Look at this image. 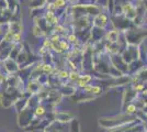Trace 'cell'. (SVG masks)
Masks as SVG:
<instances>
[{
	"label": "cell",
	"instance_id": "cell-1",
	"mask_svg": "<svg viewBox=\"0 0 147 132\" xmlns=\"http://www.w3.org/2000/svg\"><path fill=\"white\" fill-rule=\"evenodd\" d=\"M136 120L140 119H137V117L135 114H126V113L123 112L122 114L112 117V118H102V119L99 120V125L104 129L110 130V129L126 125L129 122H134Z\"/></svg>",
	"mask_w": 147,
	"mask_h": 132
},
{
	"label": "cell",
	"instance_id": "cell-2",
	"mask_svg": "<svg viewBox=\"0 0 147 132\" xmlns=\"http://www.w3.org/2000/svg\"><path fill=\"white\" fill-rule=\"evenodd\" d=\"M121 57L126 64H129L133 61L138 60V46L136 44H129L121 52Z\"/></svg>",
	"mask_w": 147,
	"mask_h": 132
},
{
	"label": "cell",
	"instance_id": "cell-3",
	"mask_svg": "<svg viewBox=\"0 0 147 132\" xmlns=\"http://www.w3.org/2000/svg\"><path fill=\"white\" fill-rule=\"evenodd\" d=\"M34 118V109L26 107L18 113V123L21 128H26Z\"/></svg>",
	"mask_w": 147,
	"mask_h": 132
},
{
	"label": "cell",
	"instance_id": "cell-4",
	"mask_svg": "<svg viewBox=\"0 0 147 132\" xmlns=\"http://www.w3.org/2000/svg\"><path fill=\"white\" fill-rule=\"evenodd\" d=\"M109 60H110V64L113 67L119 69L124 75H127L129 66L122 60V57H121L120 54H109Z\"/></svg>",
	"mask_w": 147,
	"mask_h": 132
},
{
	"label": "cell",
	"instance_id": "cell-5",
	"mask_svg": "<svg viewBox=\"0 0 147 132\" xmlns=\"http://www.w3.org/2000/svg\"><path fill=\"white\" fill-rule=\"evenodd\" d=\"M13 46V42L6 41L3 39L0 40V61H5L9 57L10 51Z\"/></svg>",
	"mask_w": 147,
	"mask_h": 132
},
{
	"label": "cell",
	"instance_id": "cell-6",
	"mask_svg": "<svg viewBox=\"0 0 147 132\" xmlns=\"http://www.w3.org/2000/svg\"><path fill=\"white\" fill-rule=\"evenodd\" d=\"M105 32L107 31L104 29L92 25L91 29H90V40L89 41H92V44L97 43L99 41H102V40H104V37H105Z\"/></svg>",
	"mask_w": 147,
	"mask_h": 132
},
{
	"label": "cell",
	"instance_id": "cell-7",
	"mask_svg": "<svg viewBox=\"0 0 147 132\" xmlns=\"http://www.w3.org/2000/svg\"><path fill=\"white\" fill-rule=\"evenodd\" d=\"M77 87L71 85L70 83H63L59 85L58 87V91L61 94V96H73L74 94H76Z\"/></svg>",
	"mask_w": 147,
	"mask_h": 132
},
{
	"label": "cell",
	"instance_id": "cell-8",
	"mask_svg": "<svg viewBox=\"0 0 147 132\" xmlns=\"http://www.w3.org/2000/svg\"><path fill=\"white\" fill-rule=\"evenodd\" d=\"M3 65H5V68H6L8 75H9V74H16L19 69H20L19 64L16 62V60L9 58V57L3 61Z\"/></svg>",
	"mask_w": 147,
	"mask_h": 132
},
{
	"label": "cell",
	"instance_id": "cell-9",
	"mask_svg": "<svg viewBox=\"0 0 147 132\" xmlns=\"http://www.w3.org/2000/svg\"><path fill=\"white\" fill-rule=\"evenodd\" d=\"M120 33H121V30L112 28V29H110V30H108V31L105 32L104 40L107 42H110V43H117V40H119V37H120Z\"/></svg>",
	"mask_w": 147,
	"mask_h": 132
},
{
	"label": "cell",
	"instance_id": "cell-10",
	"mask_svg": "<svg viewBox=\"0 0 147 132\" xmlns=\"http://www.w3.org/2000/svg\"><path fill=\"white\" fill-rule=\"evenodd\" d=\"M75 118V116L69 112L65 111H55V120L63 122V123H68Z\"/></svg>",
	"mask_w": 147,
	"mask_h": 132
},
{
	"label": "cell",
	"instance_id": "cell-11",
	"mask_svg": "<svg viewBox=\"0 0 147 132\" xmlns=\"http://www.w3.org/2000/svg\"><path fill=\"white\" fill-rule=\"evenodd\" d=\"M96 77L92 75H89V74H85V75H80L78 77V79L76 81V86L78 88H81L84 86H86L88 84H91V82Z\"/></svg>",
	"mask_w": 147,
	"mask_h": 132
},
{
	"label": "cell",
	"instance_id": "cell-12",
	"mask_svg": "<svg viewBox=\"0 0 147 132\" xmlns=\"http://www.w3.org/2000/svg\"><path fill=\"white\" fill-rule=\"evenodd\" d=\"M68 132H80L79 122H78V120L76 119V118H74V119L70 121V126H69Z\"/></svg>",
	"mask_w": 147,
	"mask_h": 132
},
{
	"label": "cell",
	"instance_id": "cell-13",
	"mask_svg": "<svg viewBox=\"0 0 147 132\" xmlns=\"http://www.w3.org/2000/svg\"><path fill=\"white\" fill-rule=\"evenodd\" d=\"M29 3H30L31 9H35V8H40V7L45 6L46 0H30Z\"/></svg>",
	"mask_w": 147,
	"mask_h": 132
},
{
	"label": "cell",
	"instance_id": "cell-14",
	"mask_svg": "<svg viewBox=\"0 0 147 132\" xmlns=\"http://www.w3.org/2000/svg\"><path fill=\"white\" fill-rule=\"evenodd\" d=\"M32 33H33V35H34L35 38H45V37H46L45 33H44L36 24L33 25V31H32Z\"/></svg>",
	"mask_w": 147,
	"mask_h": 132
},
{
	"label": "cell",
	"instance_id": "cell-15",
	"mask_svg": "<svg viewBox=\"0 0 147 132\" xmlns=\"http://www.w3.org/2000/svg\"><path fill=\"white\" fill-rule=\"evenodd\" d=\"M53 5L55 7V9H65L68 6V2L67 0H55Z\"/></svg>",
	"mask_w": 147,
	"mask_h": 132
},
{
	"label": "cell",
	"instance_id": "cell-16",
	"mask_svg": "<svg viewBox=\"0 0 147 132\" xmlns=\"http://www.w3.org/2000/svg\"><path fill=\"white\" fill-rule=\"evenodd\" d=\"M8 8V5H7V1L6 0H0V12L2 10H5Z\"/></svg>",
	"mask_w": 147,
	"mask_h": 132
},
{
	"label": "cell",
	"instance_id": "cell-17",
	"mask_svg": "<svg viewBox=\"0 0 147 132\" xmlns=\"http://www.w3.org/2000/svg\"><path fill=\"white\" fill-rule=\"evenodd\" d=\"M67 2L69 6H75L78 3V0H67Z\"/></svg>",
	"mask_w": 147,
	"mask_h": 132
}]
</instances>
